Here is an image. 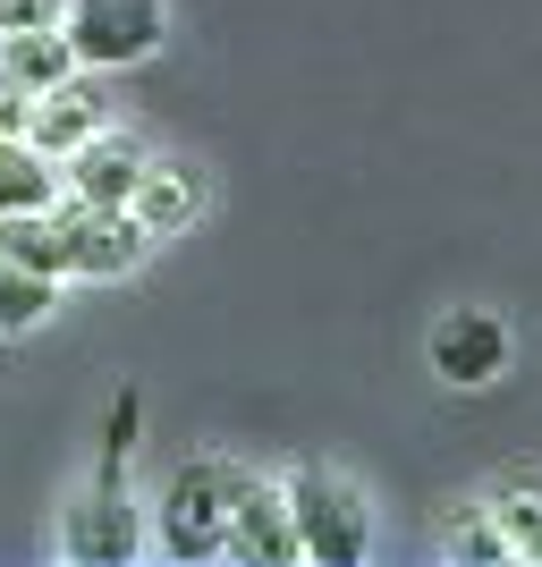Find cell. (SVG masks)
Segmentation results:
<instances>
[{
    "label": "cell",
    "instance_id": "obj_6",
    "mask_svg": "<svg viewBox=\"0 0 542 567\" xmlns=\"http://www.w3.org/2000/svg\"><path fill=\"white\" fill-rule=\"evenodd\" d=\"M153 255L127 204H69V280H127Z\"/></svg>",
    "mask_w": 542,
    "mask_h": 567
},
{
    "label": "cell",
    "instance_id": "obj_10",
    "mask_svg": "<svg viewBox=\"0 0 542 567\" xmlns=\"http://www.w3.org/2000/svg\"><path fill=\"white\" fill-rule=\"evenodd\" d=\"M102 118H111V111H102V94L85 85V69H76V76H60L51 94H34V118H25V144L60 162V153H76V144L94 136Z\"/></svg>",
    "mask_w": 542,
    "mask_h": 567
},
{
    "label": "cell",
    "instance_id": "obj_12",
    "mask_svg": "<svg viewBox=\"0 0 542 567\" xmlns=\"http://www.w3.org/2000/svg\"><path fill=\"white\" fill-rule=\"evenodd\" d=\"M0 255L25 262V271H43V280H69V204L60 213H0Z\"/></svg>",
    "mask_w": 542,
    "mask_h": 567
},
{
    "label": "cell",
    "instance_id": "obj_11",
    "mask_svg": "<svg viewBox=\"0 0 542 567\" xmlns=\"http://www.w3.org/2000/svg\"><path fill=\"white\" fill-rule=\"evenodd\" d=\"M60 76H76V51L60 25H25V34H0V85L18 94H51Z\"/></svg>",
    "mask_w": 542,
    "mask_h": 567
},
{
    "label": "cell",
    "instance_id": "obj_18",
    "mask_svg": "<svg viewBox=\"0 0 542 567\" xmlns=\"http://www.w3.org/2000/svg\"><path fill=\"white\" fill-rule=\"evenodd\" d=\"M25 118H34V94L0 85V136H25Z\"/></svg>",
    "mask_w": 542,
    "mask_h": 567
},
{
    "label": "cell",
    "instance_id": "obj_17",
    "mask_svg": "<svg viewBox=\"0 0 542 567\" xmlns=\"http://www.w3.org/2000/svg\"><path fill=\"white\" fill-rule=\"evenodd\" d=\"M69 0H0V34H25V25H60Z\"/></svg>",
    "mask_w": 542,
    "mask_h": 567
},
{
    "label": "cell",
    "instance_id": "obj_9",
    "mask_svg": "<svg viewBox=\"0 0 542 567\" xmlns=\"http://www.w3.org/2000/svg\"><path fill=\"white\" fill-rule=\"evenodd\" d=\"M127 213H136V229L162 246V237H187L195 220L213 213V178L195 162H153L144 153V178H136V195H127Z\"/></svg>",
    "mask_w": 542,
    "mask_h": 567
},
{
    "label": "cell",
    "instance_id": "obj_15",
    "mask_svg": "<svg viewBox=\"0 0 542 567\" xmlns=\"http://www.w3.org/2000/svg\"><path fill=\"white\" fill-rule=\"evenodd\" d=\"M492 525L509 534V559L542 567V483H534V474H509V483L492 492Z\"/></svg>",
    "mask_w": 542,
    "mask_h": 567
},
{
    "label": "cell",
    "instance_id": "obj_7",
    "mask_svg": "<svg viewBox=\"0 0 542 567\" xmlns=\"http://www.w3.org/2000/svg\"><path fill=\"white\" fill-rule=\"evenodd\" d=\"M136 178H144V144L127 136V127H111V118H102L76 153H60V195H69V204H127Z\"/></svg>",
    "mask_w": 542,
    "mask_h": 567
},
{
    "label": "cell",
    "instance_id": "obj_13",
    "mask_svg": "<svg viewBox=\"0 0 542 567\" xmlns=\"http://www.w3.org/2000/svg\"><path fill=\"white\" fill-rule=\"evenodd\" d=\"M51 195H60V162L25 136H0V213H43Z\"/></svg>",
    "mask_w": 542,
    "mask_h": 567
},
{
    "label": "cell",
    "instance_id": "obj_4",
    "mask_svg": "<svg viewBox=\"0 0 542 567\" xmlns=\"http://www.w3.org/2000/svg\"><path fill=\"white\" fill-rule=\"evenodd\" d=\"M60 34H69L85 76L94 69H144L170 43V0H69Z\"/></svg>",
    "mask_w": 542,
    "mask_h": 567
},
{
    "label": "cell",
    "instance_id": "obj_2",
    "mask_svg": "<svg viewBox=\"0 0 542 567\" xmlns=\"http://www.w3.org/2000/svg\"><path fill=\"white\" fill-rule=\"evenodd\" d=\"M280 499H288V534H297V559L306 567H356L374 550V508H365V492H356L348 474L288 466Z\"/></svg>",
    "mask_w": 542,
    "mask_h": 567
},
{
    "label": "cell",
    "instance_id": "obj_3",
    "mask_svg": "<svg viewBox=\"0 0 542 567\" xmlns=\"http://www.w3.org/2000/svg\"><path fill=\"white\" fill-rule=\"evenodd\" d=\"M237 474L229 457H187V466L162 474V499H153V550L162 559H221L229 543V499H237Z\"/></svg>",
    "mask_w": 542,
    "mask_h": 567
},
{
    "label": "cell",
    "instance_id": "obj_14",
    "mask_svg": "<svg viewBox=\"0 0 542 567\" xmlns=\"http://www.w3.org/2000/svg\"><path fill=\"white\" fill-rule=\"evenodd\" d=\"M51 313H60V280H43V271H25V262L0 255V339L43 331Z\"/></svg>",
    "mask_w": 542,
    "mask_h": 567
},
{
    "label": "cell",
    "instance_id": "obj_8",
    "mask_svg": "<svg viewBox=\"0 0 542 567\" xmlns=\"http://www.w3.org/2000/svg\"><path fill=\"white\" fill-rule=\"evenodd\" d=\"M221 559H246V567H306V559H297V534H288V499H280V483L237 474L229 543H221Z\"/></svg>",
    "mask_w": 542,
    "mask_h": 567
},
{
    "label": "cell",
    "instance_id": "obj_1",
    "mask_svg": "<svg viewBox=\"0 0 542 567\" xmlns=\"http://www.w3.org/2000/svg\"><path fill=\"white\" fill-rule=\"evenodd\" d=\"M136 432H144V399H136V390H119L111 424H102V457H94V474H85V492L69 499V517H60V559H76V567H127L144 550V508H136V492H127Z\"/></svg>",
    "mask_w": 542,
    "mask_h": 567
},
{
    "label": "cell",
    "instance_id": "obj_5",
    "mask_svg": "<svg viewBox=\"0 0 542 567\" xmlns=\"http://www.w3.org/2000/svg\"><path fill=\"white\" fill-rule=\"evenodd\" d=\"M425 355H432V373H441L449 390H492V381L509 373L518 339H509V322H500L492 306H449L441 322H432Z\"/></svg>",
    "mask_w": 542,
    "mask_h": 567
},
{
    "label": "cell",
    "instance_id": "obj_16",
    "mask_svg": "<svg viewBox=\"0 0 542 567\" xmlns=\"http://www.w3.org/2000/svg\"><path fill=\"white\" fill-rule=\"evenodd\" d=\"M441 550H449V559H509V534L492 525V508H474L467 525H449V534H441Z\"/></svg>",
    "mask_w": 542,
    "mask_h": 567
}]
</instances>
